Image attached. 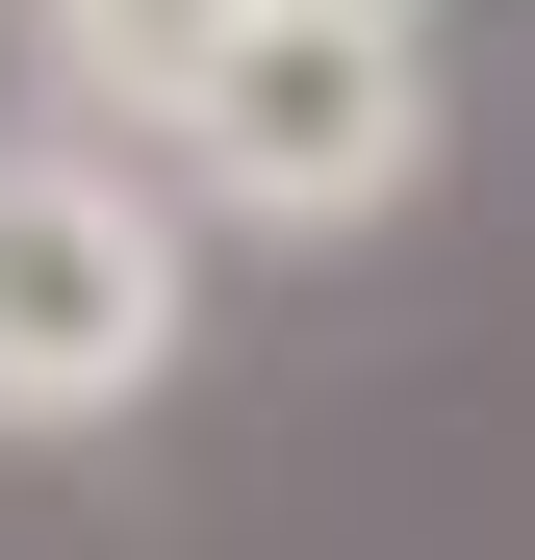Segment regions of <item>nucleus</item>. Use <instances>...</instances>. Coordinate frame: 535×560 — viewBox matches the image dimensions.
Here are the masks:
<instances>
[{"instance_id": "f03ea898", "label": "nucleus", "mask_w": 535, "mask_h": 560, "mask_svg": "<svg viewBox=\"0 0 535 560\" xmlns=\"http://www.w3.org/2000/svg\"><path fill=\"white\" fill-rule=\"evenodd\" d=\"M153 153H178V205H205V230H255V255H357V230L433 205V26H408V0H230L205 103H178Z\"/></svg>"}, {"instance_id": "39448f33", "label": "nucleus", "mask_w": 535, "mask_h": 560, "mask_svg": "<svg viewBox=\"0 0 535 560\" xmlns=\"http://www.w3.org/2000/svg\"><path fill=\"white\" fill-rule=\"evenodd\" d=\"M408 26H433V0H408Z\"/></svg>"}, {"instance_id": "f257e3e1", "label": "nucleus", "mask_w": 535, "mask_h": 560, "mask_svg": "<svg viewBox=\"0 0 535 560\" xmlns=\"http://www.w3.org/2000/svg\"><path fill=\"white\" fill-rule=\"evenodd\" d=\"M178 357H205V205H178V153L128 128H0V433L77 458V433H128Z\"/></svg>"}, {"instance_id": "7ed1b4c3", "label": "nucleus", "mask_w": 535, "mask_h": 560, "mask_svg": "<svg viewBox=\"0 0 535 560\" xmlns=\"http://www.w3.org/2000/svg\"><path fill=\"white\" fill-rule=\"evenodd\" d=\"M205 51H230V0H26V77H51L77 128H128V153L205 103Z\"/></svg>"}, {"instance_id": "20e7f679", "label": "nucleus", "mask_w": 535, "mask_h": 560, "mask_svg": "<svg viewBox=\"0 0 535 560\" xmlns=\"http://www.w3.org/2000/svg\"><path fill=\"white\" fill-rule=\"evenodd\" d=\"M0 26H26V0H0Z\"/></svg>"}]
</instances>
